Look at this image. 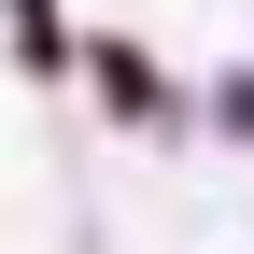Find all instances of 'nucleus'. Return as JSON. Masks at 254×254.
Listing matches in <instances>:
<instances>
[{"instance_id":"obj_1","label":"nucleus","mask_w":254,"mask_h":254,"mask_svg":"<svg viewBox=\"0 0 254 254\" xmlns=\"http://www.w3.org/2000/svg\"><path fill=\"white\" fill-rule=\"evenodd\" d=\"M85 71H99V99H113V113H170V85H155V57H141V43H85Z\"/></svg>"},{"instance_id":"obj_2","label":"nucleus","mask_w":254,"mask_h":254,"mask_svg":"<svg viewBox=\"0 0 254 254\" xmlns=\"http://www.w3.org/2000/svg\"><path fill=\"white\" fill-rule=\"evenodd\" d=\"M14 14V71H71V14L57 0H0Z\"/></svg>"}]
</instances>
